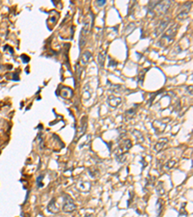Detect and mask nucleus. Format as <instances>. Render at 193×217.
I'll return each mask as SVG.
<instances>
[{"label":"nucleus","instance_id":"1","mask_svg":"<svg viewBox=\"0 0 193 217\" xmlns=\"http://www.w3.org/2000/svg\"><path fill=\"white\" fill-rule=\"evenodd\" d=\"M170 5V1H167V2H159V3L156 5V7H154V10L156 11V13L159 14V15H161V14H164L165 12L167 11L168 7H169Z\"/></svg>","mask_w":193,"mask_h":217},{"label":"nucleus","instance_id":"2","mask_svg":"<svg viewBox=\"0 0 193 217\" xmlns=\"http://www.w3.org/2000/svg\"><path fill=\"white\" fill-rule=\"evenodd\" d=\"M74 208H75V205L73 203V201L70 199V201L67 202L64 205V210L66 212H71L73 210H74Z\"/></svg>","mask_w":193,"mask_h":217},{"label":"nucleus","instance_id":"3","mask_svg":"<svg viewBox=\"0 0 193 217\" xmlns=\"http://www.w3.org/2000/svg\"><path fill=\"white\" fill-rule=\"evenodd\" d=\"M91 57H92V55H91V53L89 51H86L83 53V55L81 56V63L83 65H86L88 62H89V60L91 59Z\"/></svg>","mask_w":193,"mask_h":217},{"label":"nucleus","instance_id":"4","mask_svg":"<svg viewBox=\"0 0 193 217\" xmlns=\"http://www.w3.org/2000/svg\"><path fill=\"white\" fill-rule=\"evenodd\" d=\"M104 57H105V56L103 55V53H101L100 56H99V60H100V64L101 65H103V63L104 62Z\"/></svg>","mask_w":193,"mask_h":217}]
</instances>
